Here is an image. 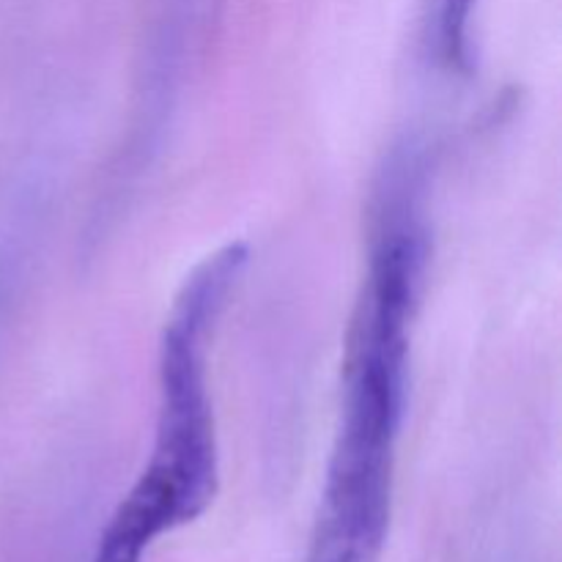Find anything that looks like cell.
<instances>
[{"label":"cell","mask_w":562,"mask_h":562,"mask_svg":"<svg viewBox=\"0 0 562 562\" xmlns=\"http://www.w3.org/2000/svg\"><path fill=\"white\" fill-rule=\"evenodd\" d=\"M426 165L401 146L373 201L371 247L351 313L344 393L305 562H382L409 401L412 327L426 283Z\"/></svg>","instance_id":"6da1fadb"},{"label":"cell","mask_w":562,"mask_h":562,"mask_svg":"<svg viewBox=\"0 0 562 562\" xmlns=\"http://www.w3.org/2000/svg\"><path fill=\"white\" fill-rule=\"evenodd\" d=\"M250 250L228 241L184 278L165 316L157 349V420L146 467L102 530L110 552L146 560L168 532L192 525L220 492V445L209 390V349Z\"/></svg>","instance_id":"7a4b0ae2"},{"label":"cell","mask_w":562,"mask_h":562,"mask_svg":"<svg viewBox=\"0 0 562 562\" xmlns=\"http://www.w3.org/2000/svg\"><path fill=\"white\" fill-rule=\"evenodd\" d=\"M477 0H431L428 42L439 64L467 75L472 69V16Z\"/></svg>","instance_id":"3957f363"}]
</instances>
